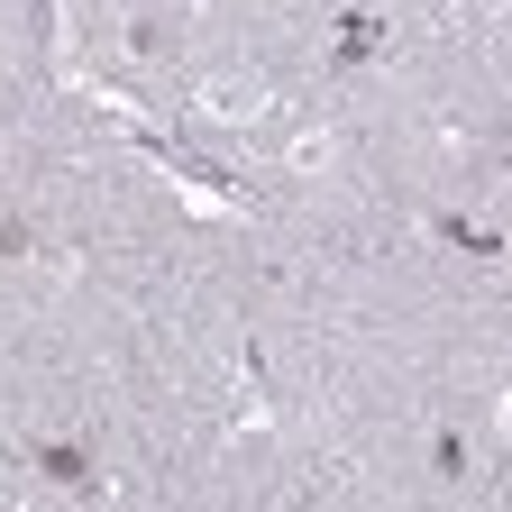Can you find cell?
Masks as SVG:
<instances>
[{"instance_id": "1", "label": "cell", "mask_w": 512, "mask_h": 512, "mask_svg": "<svg viewBox=\"0 0 512 512\" xmlns=\"http://www.w3.org/2000/svg\"><path fill=\"white\" fill-rule=\"evenodd\" d=\"M394 55V19L384 10H339L330 19V74H357V64H384Z\"/></svg>"}, {"instance_id": "2", "label": "cell", "mask_w": 512, "mask_h": 512, "mask_svg": "<svg viewBox=\"0 0 512 512\" xmlns=\"http://www.w3.org/2000/svg\"><path fill=\"white\" fill-rule=\"evenodd\" d=\"M28 467H37L46 485H64V494H92V485H101V458H92L83 439H37Z\"/></svg>"}, {"instance_id": "3", "label": "cell", "mask_w": 512, "mask_h": 512, "mask_svg": "<svg viewBox=\"0 0 512 512\" xmlns=\"http://www.w3.org/2000/svg\"><path fill=\"white\" fill-rule=\"evenodd\" d=\"M183 110H202V119H238V128H247V119H266L275 101H266V92H238V83H192Z\"/></svg>"}, {"instance_id": "4", "label": "cell", "mask_w": 512, "mask_h": 512, "mask_svg": "<svg viewBox=\"0 0 512 512\" xmlns=\"http://www.w3.org/2000/svg\"><path fill=\"white\" fill-rule=\"evenodd\" d=\"M430 476H439V485H467V476H476V439H467L458 421L430 439Z\"/></svg>"}, {"instance_id": "5", "label": "cell", "mask_w": 512, "mask_h": 512, "mask_svg": "<svg viewBox=\"0 0 512 512\" xmlns=\"http://www.w3.org/2000/svg\"><path fill=\"white\" fill-rule=\"evenodd\" d=\"M0 256H10V266H37V220L0 211Z\"/></svg>"}, {"instance_id": "6", "label": "cell", "mask_w": 512, "mask_h": 512, "mask_svg": "<svg viewBox=\"0 0 512 512\" xmlns=\"http://www.w3.org/2000/svg\"><path fill=\"white\" fill-rule=\"evenodd\" d=\"M284 156H293L302 174H320V165H339V138H330V128H302V138H293Z\"/></svg>"}, {"instance_id": "7", "label": "cell", "mask_w": 512, "mask_h": 512, "mask_svg": "<svg viewBox=\"0 0 512 512\" xmlns=\"http://www.w3.org/2000/svg\"><path fill=\"white\" fill-rule=\"evenodd\" d=\"M430 229H439V238H448V247H476V256H494V229H476V220H467V211H439V220H430Z\"/></svg>"}, {"instance_id": "8", "label": "cell", "mask_w": 512, "mask_h": 512, "mask_svg": "<svg viewBox=\"0 0 512 512\" xmlns=\"http://www.w3.org/2000/svg\"><path fill=\"white\" fill-rule=\"evenodd\" d=\"M128 55H165V19H147V10L128 19Z\"/></svg>"}]
</instances>
